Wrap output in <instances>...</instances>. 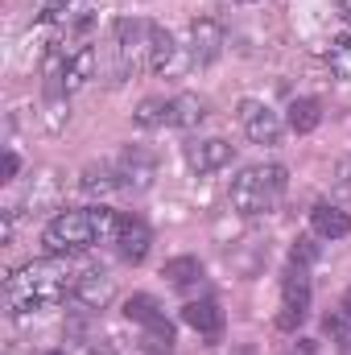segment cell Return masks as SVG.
<instances>
[{
	"instance_id": "6da1fadb",
	"label": "cell",
	"mask_w": 351,
	"mask_h": 355,
	"mask_svg": "<svg viewBox=\"0 0 351 355\" xmlns=\"http://www.w3.org/2000/svg\"><path fill=\"white\" fill-rule=\"evenodd\" d=\"M75 285H79V277L62 261H33V265H21L4 281V302L12 314H29V310H46V306L75 297Z\"/></svg>"
},
{
	"instance_id": "7a4b0ae2",
	"label": "cell",
	"mask_w": 351,
	"mask_h": 355,
	"mask_svg": "<svg viewBox=\"0 0 351 355\" xmlns=\"http://www.w3.org/2000/svg\"><path fill=\"white\" fill-rule=\"evenodd\" d=\"M285 166H248L244 174L232 182V207L240 211V215H264V211H273L277 202H281V194H285Z\"/></svg>"
},
{
	"instance_id": "3957f363",
	"label": "cell",
	"mask_w": 351,
	"mask_h": 355,
	"mask_svg": "<svg viewBox=\"0 0 351 355\" xmlns=\"http://www.w3.org/2000/svg\"><path fill=\"white\" fill-rule=\"evenodd\" d=\"M46 248L54 257H75V252H87L95 244V227H91L87 211H62L46 223Z\"/></svg>"
},
{
	"instance_id": "277c9868",
	"label": "cell",
	"mask_w": 351,
	"mask_h": 355,
	"mask_svg": "<svg viewBox=\"0 0 351 355\" xmlns=\"http://www.w3.org/2000/svg\"><path fill=\"white\" fill-rule=\"evenodd\" d=\"M236 116H240V128L248 132V141H252V145H277V141H281V132H285L281 116H277L268 103H261V99H244Z\"/></svg>"
},
{
	"instance_id": "5b68a950",
	"label": "cell",
	"mask_w": 351,
	"mask_h": 355,
	"mask_svg": "<svg viewBox=\"0 0 351 355\" xmlns=\"http://www.w3.org/2000/svg\"><path fill=\"white\" fill-rule=\"evenodd\" d=\"M223 42H228V33H223V25H219L215 17L190 21V62H194V67L215 62V58L223 54Z\"/></svg>"
},
{
	"instance_id": "8992f818",
	"label": "cell",
	"mask_w": 351,
	"mask_h": 355,
	"mask_svg": "<svg viewBox=\"0 0 351 355\" xmlns=\"http://www.w3.org/2000/svg\"><path fill=\"white\" fill-rule=\"evenodd\" d=\"M232 162V145L223 137H207V141H194L186 145V166L194 174H211V170H223Z\"/></svg>"
},
{
	"instance_id": "52a82bcc",
	"label": "cell",
	"mask_w": 351,
	"mask_h": 355,
	"mask_svg": "<svg viewBox=\"0 0 351 355\" xmlns=\"http://www.w3.org/2000/svg\"><path fill=\"white\" fill-rule=\"evenodd\" d=\"M149 244H153V232L145 227V219H137V215L120 219V232H116V248H120V257H124V261L141 265V261L149 257Z\"/></svg>"
},
{
	"instance_id": "ba28073f",
	"label": "cell",
	"mask_w": 351,
	"mask_h": 355,
	"mask_svg": "<svg viewBox=\"0 0 351 355\" xmlns=\"http://www.w3.org/2000/svg\"><path fill=\"white\" fill-rule=\"evenodd\" d=\"M120 186H128V190H145L153 174H157V157L153 153H145V149H124V157H120Z\"/></svg>"
},
{
	"instance_id": "9c48e42d",
	"label": "cell",
	"mask_w": 351,
	"mask_h": 355,
	"mask_svg": "<svg viewBox=\"0 0 351 355\" xmlns=\"http://www.w3.org/2000/svg\"><path fill=\"white\" fill-rule=\"evenodd\" d=\"M42 21L54 25V29H62V33L83 29L91 21V0H50L46 12H42Z\"/></svg>"
},
{
	"instance_id": "30bf717a",
	"label": "cell",
	"mask_w": 351,
	"mask_h": 355,
	"mask_svg": "<svg viewBox=\"0 0 351 355\" xmlns=\"http://www.w3.org/2000/svg\"><path fill=\"white\" fill-rule=\"evenodd\" d=\"M91 75H95V50L91 46H79L67 62H62V75H58V87L67 91H79V87H87L91 83Z\"/></svg>"
},
{
	"instance_id": "8fae6325",
	"label": "cell",
	"mask_w": 351,
	"mask_h": 355,
	"mask_svg": "<svg viewBox=\"0 0 351 355\" xmlns=\"http://www.w3.org/2000/svg\"><path fill=\"white\" fill-rule=\"evenodd\" d=\"M182 322H186L190 331H198V335H219V331H223V310H219V302L203 297V302H190V306L182 310Z\"/></svg>"
},
{
	"instance_id": "7c38bea8",
	"label": "cell",
	"mask_w": 351,
	"mask_h": 355,
	"mask_svg": "<svg viewBox=\"0 0 351 355\" xmlns=\"http://www.w3.org/2000/svg\"><path fill=\"white\" fill-rule=\"evenodd\" d=\"M112 277L108 272H87V277H79V285H75V302L79 306H87V310H103L108 302H112Z\"/></svg>"
},
{
	"instance_id": "4fadbf2b",
	"label": "cell",
	"mask_w": 351,
	"mask_h": 355,
	"mask_svg": "<svg viewBox=\"0 0 351 355\" xmlns=\"http://www.w3.org/2000/svg\"><path fill=\"white\" fill-rule=\"evenodd\" d=\"M310 223H314V232L327 236V240H343L351 232V215L343 207H331V202H318V207L310 211Z\"/></svg>"
},
{
	"instance_id": "5bb4252c",
	"label": "cell",
	"mask_w": 351,
	"mask_h": 355,
	"mask_svg": "<svg viewBox=\"0 0 351 355\" xmlns=\"http://www.w3.org/2000/svg\"><path fill=\"white\" fill-rule=\"evenodd\" d=\"M149 50H145V67L149 71H166L170 62H174V37H170V29H162V25H149V42H145Z\"/></svg>"
},
{
	"instance_id": "9a60e30c",
	"label": "cell",
	"mask_w": 351,
	"mask_h": 355,
	"mask_svg": "<svg viewBox=\"0 0 351 355\" xmlns=\"http://www.w3.org/2000/svg\"><path fill=\"white\" fill-rule=\"evenodd\" d=\"M281 297H285L281 306H289V310H302V314L310 310V277H306V268L293 265L289 272H285V281H281Z\"/></svg>"
},
{
	"instance_id": "2e32d148",
	"label": "cell",
	"mask_w": 351,
	"mask_h": 355,
	"mask_svg": "<svg viewBox=\"0 0 351 355\" xmlns=\"http://www.w3.org/2000/svg\"><path fill=\"white\" fill-rule=\"evenodd\" d=\"M203 116H207V103L198 95H174L170 99V124L174 128H194V124H203Z\"/></svg>"
},
{
	"instance_id": "e0dca14e",
	"label": "cell",
	"mask_w": 351,
	"mask_h": 355,
	"mask_svg": "<svg viewBox=\"0 0 351 355\" xmlns=\"http://www.w3.org/2000/svg\"><path fill=\"white\" fill-rule=\"evenodd\" d=\"M323 124V107H318V99H293L289 103V128L293 132H314Z\"/></svg>"
},
{
	"instance_id": "ac0fdd59",
	"label": "cell",
	"mask_w": 351,
	"mask_h": 355,
	"mask_svg": "<svg viewBox=\"0 0 351 355\" xmlns=\"http://www.w3.org/2000/svg\"><path fill=\"white\" fill-rule=\"evenodd\" d=\"M162 277L170 281V285H190V281H198L203 277V261L198 257H174V261H166V268H162Z\"/></svg>"
},
{
	"instance_id": "d6986e66",
	"label": "cell",
	"mask_w": 351,
	"mask_h": 355,
	"mask_svg": "<svg viewBox=\"0 0 351 355\" xmlns=\"http://www.w3.org/2000/svg\"><path fill=\"white\" fill-rule=\"evenodd\" d=\"M124 318H128V322L149 327V322H157V318H162V306H157V297H149V293H132V297L124 302Z\"/></svg>"
},
{
	"instance_id": "ffe728a7",
	"label": "cell",
	"mask_w": 351,
	"mask_h": 355,
	"mask_svg": "<svg viewBox=\"0 0 351 355\" xmlns=\"http://www.w3.org/2000/svg\"><path fill=\"white\" fill-rule=\"evenodd\" d=\"M79 186H83L87 194H112V190L120 186V170H112V166H87Z\"/></svg>"
},
{
	"instance_id": "44dd1931",
	"label": "cell",
	"mask_w": 351,
	"mask_h": 355,
	"mask_svg": "<svg viewBox=\"0 0 351 355\" xmlns=\"http://www.w3.org/2000/svg\"><path fill=\"white\" fill-rule=\"evenodd\" d=\"M145 347H149L153 355H170L174 352V327H170L166 318L149 322V327H145Z\"/></svg>"
},
{
	"instance_id": "7402d4cb",
	"label": "cell",
	"mask_w": 351,
	"mask_h": 355,
	"mask_svg": "<svg viewBox=\"0 0 351 355\" xmlns=\"http://www.w3.org/2000/svg\"><path fill=\"white\" fill-rule=\"evenodd\" d=\"M137 124H141V128L170 124V99H141V107H137Z\"/></svg>"
},
{
	"instance_id": "603a6c76",
	"label": "cell",
	"mask_w": 351,
	"mask_h": 355,
	"mask_svg": "<svg viewBox=\"0 0 351 355\" xmlns=\"http://www.w3.org/2000/svg\"><path fill=\"white\" fill-rule=\"evenodd\" d=\"M87 219H91V227H95V240H116V232H120V215H116L112 207H91Z\"/></svg>"
},
{
	"instance_id": "cb8c5ba5",
	"label": "cell",
	"mask_w": 351,
	"mask_h": 355,
	"mask_svg": "<svg viewBox=\"0 0 351 355\" xmlns=\"http://www.w3.org/2000/svg\"><path fill=\"white\" fill-rule=\"evenodd\" d=\"M327 62H331V71H335L339 79H348V83H351V33H348V37H335V42H331Z\"/></svg>"
},
{
	"instance_id": "d4e9b609",
	"label": "cell",
	"mask_w": 351,
	"mask_h": 355,
	"mask_svg": "<svg viewBox=\"0 0 351 355\" xmlns=\"http://www.w3.org/2000/svg\"><path fill=\"white\" fill-rule=\"evenodd\" d=\"M314 261H318V244H314V240H293V248H289V265L306 268V265H314Z\"/></svg>"
},
{
	"instance_id": "484cf974",
	"label": "cell",
	"mask_w": 351,
	"mask_h": 355,
	"mask_svg": "<svg viewBox=\"0 0 351 355\" xmlns=\"http://www.w3.org/2000/svg\"><path fill=\"white\" fill-rule=\"evenodd\" d=\"M306 322V314L302 310H289V306H281V314H277V331H298Z\"/></svg>"
},
{
	"instance_id": "4316f807",
	"label": "cell",
	"mask_w": 351,
	"mask_h": 355,
	"mask_svg": "<svg viewBox=\"0 0 351 355\" xmlns=\"http://www.w3.org/2000/svg\"><path fill=\"white\" fill-rule=\"evenodd\" d=\"M335 186H339L343 194H351V157L348 162H339V170H335Z\"/></svg>"
},
{
	"instance_id": "83f0119b",
	"label": "cell",
	"mask_w": 351,
	"mask_h": 355,
	"mask_svg": "<svg viewBox=\"0 0 351 355\" xmlns=\"http://www.w3.org/2000/svg\"><path fill=\"white\" fill-rule=\"evenodd\" d=\"M323 327H327V335H339V339L348 335V318H339V314H327V322H323Z\"/></svg>"
},
{
	"instance_id": "f1b7e54d",
	"label": "cell",
	"mask_w": 351,
	"mask_h": 355,
	"mask_svg": "<svg viewBox=\"0 0 351 355\" xmlns=\"http://www.w3.org/2000/svg\"><path fill=\"white\" fill-rule=\"evenodd\" d=\"M17 166H21V162H17V153H4V166H0V178H4V182H8V178H17Z\"/></svg>"
},
{
	"instance_id": "f546056e",
	"label": "cell",
	"mask_w": 351,
	"mask_h": 355,
	"mask_svg": "<svg viewBox=\"0 0 351 355\" xmlns=\"http://www.w3.org/2000/svg\"><path fill=\"white\" fill-rule=\"evenodd\" d=\"M8 240H12V215L0 219V244H8Z\"/></svg>"
},
{
	"instance_id": "4dcf8cb0",
	"label": "cell",
	"mask_w": 351,
	"mask_h": 355,
	"mask_svg": "<svg viewBox=\"0 0 351 355\" xmlns=\"http://www.w3.org/2000/svg\"><path fill=\"white\" fill-rule=\"evenodd\" d=\"M339 17L351 25V0H339Z\"/></svg>"
},
{
	"instance_id": "1f68e13d",
	"label": "cell",
	"mask_w": 351,
	"mask_h": 355,
	"mask_svg": "<svg viewBox=\"0 0 351 355\" xmlns=\"http://www.w3.org/2000/svg\"><path fill=\"white\" fill-rule=\"evenodd\" d=\"M348 314H351V289H348Z\"/></svg>"
},
{
	"instance_id": "d6a6232c",
	"label": "cell",
	"mask_w": 351,
	"mask_h": 355,
	"mask_svg": "<svg viewBox=\"0 0 351 355\" xmlns=\"http://www.w3.org/2000/svg\"><path fill=\"white\" fill-rule=\"evenodd\" d=\"M46 355H67V352H46Z\"/></svg>"
}]
</instances>
